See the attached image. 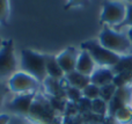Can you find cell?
<instances>
[{"instance_id":"6da1fadb","label":"cell","mask_w":132,"mask_h":124,"mask_svg":"<svg viewBox=\"0 0 132 124\" xmlns=\"http://www.w3.org/2000/svg\"><path fill=\"white\" fill-rule=\"evenodd\" d=\"M21 69L24 73L31 76L37 81H43L46 78V65L45 55H39L32 50L21 51Z\"/></svg>"},{"instance_id":"7a4b0ae2","label":"cell","mask_w":132,"mask_h":124,"mask_svg":"<svg viewBox=\"0 0 132 124\" xmlns=\"http://www.w3.org/2000/svg\"><path fill=\"white\" fill-rule=\"evenodd\" d=\"M81 49L86 50L93 58L94 63L101 66H115L121 59V56L115 52L107 50L103 48L100 43H96L95 41H87L81 44Z\"/></svg>"},{"instance_id":"3957f363","label":"cell","mask_w":132,"mask_h":124,"mask_svg":"<svg viewBox=\"0 0 132 124\" xmlns=\"http://www.w3.org/2000/svg\"><path fill=\"white\" fill-rule=\"evenodd\" d=\"M100 44L107 50L117 55L121 52H125L132 46L128 38V35L117 32L107 27L100 34Z\"/></svg>"},{"instance_id":"277c9868","label":"cell","mask_w":132,"mask_h":124,"mask_svg":"<svg viewBox=\"0 0 132 124\" xmlns=\"http://www.w3.org/2000/svg\"><path fill=\"white\" fill-rule=\"evenodd\" d=\"M126 15V6L117 1H105L101 14V22L108 24H116L123 22Z\"/></svg>"},{"instance_id":"5b68a950","label":"cell","mask_w":132,"mask_h":124,"mask_svg":"<svg viewBox=\"0 0 132 124\" xmlns=\"http://www.w3.org/2000/svg\"><path fill=\"white\" fill-rule=\"evenodd\" d=\"M38 86V81L24 72H16L9 79V89L18 94H26L29 90L35 93Z\"/></svg>"},{"instance_id":"8992f818","label":"cell","mask_w":132,"mask_h":124,"mask_svg":"<svg viewBox=\"0 0 132 124\" xmlns=\"http://www.w3.org/2000/svg\"><path fill=\"white\" fill-rule=\"evenodd\" d=\"M15 67L16 60L14 57L13 41H4L0 49V77L8 76L9 73L15 71Z\"/></svg>"},{"instance_id":"52a82bcc","label":"cell","mask_w":132,"mask_h":124,"mask_svg":"<svg viewBox=\"0 0 132 124\" xmlns=\"http://www.w3.org/2000/svg\"><path fill=\"white\" fill-rule=\"evenodd\" d=\"M78 57H79V56H78L77 50H75L74 48H67L65 51H63L58 57H56L60 69L64 72V74H67V73H71V72L75 71Z\"/></svg>"},{"instance_id":"ba28073f","label":"cell","mask_w":132,"mask_h":124,"mask_svg":"<svg viewBox=\"0 0 132 124\" xmlns=\"http://www.w3.org/2000/svg\"><path fill=\"white\" fill-rule=\"evenodd\" d=\"M35 93H26V94H20L9 103V108L14 113L20 114V115H27L29 114L31 109L32 99H34Z\"/></svg>"},{"instance_id":"9c48e42d","label":"cell","mask_w":132,"mask_h":124,"mask_svg":"<svg viewBox=\"0 0 132 124\" xmlns=\"http://www.w3.org/2000/svg\"><path fill=\"white\" fill-rule=\"evenodd\" d=\"M94 65L95 63H94L93 58L90 57V55L86 50H82L78 57L75 71L86 77H90L94 73Z\"/></svg>"},{"instance_id":"30bf717a","label":"cell","mask_w":132,"mask_h":124,"mask_svg":"<svg viewBox=\"0 0 132 124\" xmlns=\"http://www.w3.org/2000/svg\"><path fill=\"white\" fill-rule=\"evenodd\" d=\"M114 80V73L110 69H100L94 71V73L90 76V84L97 86V87H103L112 84Z\"/></svg>"},{"instance_id":"8fae6325","label":"cell","mask_w":132,"mask_h":124,"mask_svg":"<svg viewBox=\"0 0 132 124\" xmlns=\"http://www.w3.org/2000/svg\"><path fill=\"white\" fill-rule=\"evenodd\" d=\"M65 80L67 81V84L71 87L82 90L85 87H87L90 84V77H86L77 71H73L71 73L65 74Z\"/></svg>"},{"instance_id":"7c38bea8","label":"cell","mask_w":132,"mask_h":124,"mask_svg":"<svg viewBox=\"0 0 132 124\" xmlns=\"http://www.w3.org/2000/svg\"><path fill=\"white\" fill-rule=\"evenodd\" d=\"M45 65H46V73L49 74L50 78L59 80V79H62L64 77V72L60 69L56 57L45 55Z\"/></svg>"},{"instance_id":"4fadbf2b","label":"cell","mask_w":132,"mask_h":124,"mask_svg":"<svg viewBox=\"0 0 132 124\" xmlns=\"http://www.w3.org/2000/svg\"><path fill=\"white\" fill-rule=\"evenodd\" d=\"M110 70L114 73V76L122 73V72H132V55L121 57L118 63L115 66H112Z\"/></svg>"},{"instance_id":"5bb4252c","label":"cell","mask_w":132,"mask_h":124,"mask_svg":"<svg viewBox=\"0 0 132 124\" xmlns=\"http://www.w3.org/2000/svg\"><path fill=\"white\" fill-rule=\"evenodd\" d=\"M45 86L49 92L55 95L56 97H58V99H60L62 95H66V92L63 90L64 89L63 86L60 85V82L58 80H56V79H52V78H50V77L45 78Z\"/></svg>"},{"instance_id":"9a60e30c","label":"cell","mask_w":132,"mask_h":124,"mask_svg":"<svg viewBox=\"0 0 132 124\" xmlns=\"http://www.w3.org/2000/svg\"><path fill=\"white\" fill-rule=\"evenodd\" d=\"M126 107V103L121 100L119 97H117L116 95L112 96V99L108 102V116L110 117H115V115L117 114V111L121 110L122 108Z\"/></svg>"},{"instance_id":"2e32d148","label":"cell","mask_w":132,"mask_h":124,"mask_svg":"<svg viewBox=\"0 0 132 124\" xmlns=\"http://www.w3.org/2000/svg\"><path fill=\"white\" fill-rule=\"evenodd\" d=\"M129 82H132V72H122V73L115 74L112 84L116 88L125 87Z\"/></svg>"},{"instance_id":"e0dca14e","label":"cell","mask_w":132,"mask_h":124,"mask_svg":"<svg viewBox=\"0 0 132 124\" xmlns=\"http://www.w3.org/2000/svg\"><path fill=\"white\" fill-rule=\"evenodd\" d=\"M92 113H94L95 115L104 117V115L108 113V104L105 101H103L102 99H95L92 101Z\"/></svg>"},{"instance_id":"ac0fdd59","label":"cell","mask_w":132,"mask_h":124,"mask_svg":"<svg viewBox=\"0 0 132 124\" xmlns=\"http://www.w3.org/2000/svg\"><path fill=\"white\" fill-rule=\"evenodd\" d=\"M81 93H82V97H86V99L93 101V100L100 97V87L93 85V84H89L87 87H85L81 90Z\"/></svg>"},{"instance_id":"d6986e66","label":"cell","mask_w":132,"mask_h":124,"mask_svg":"<svg viewBox=\"0 0 132 124\" xmlns=\"http://www.w3.org/2000/svg\"><path fill=\"white\" fill-rule=\"evenodd\" d=\"M117 88L115 87L114 84H110V85L103 86V87L100 88V99H102L103 101L108 102L112 99V96L115 95V92H116Z\"/></svg>"},{"instance_id":"ffe728a7","label":"cell","mask_w":132,"mask_h":124,"mask_svg":"<svg viewBox=\"0 0 132 124\" xmlns=\"http://www.w3.org/2000/svg\"><path fill=\"white\" fill-rule=\"evenodd\" d=\"M115 118L124 124H129V122L132 121V109L129 108L128 106L124 107L121 110L117 111V114L115 115Z\"/></svg>"},{"instance_id":"44dd1931","label":"cell","mask_w":132,"mask_h":124,"mask_svg":"<svg viewBox=\"0 0 132 124\" xmlns=\"http://www.w3.org/2000/svg\"><path fill=\"white\" fill-rule=\"evenodd\" d=\"M115 95H116L117 97H119L121 100H123L125 103H128V102H130L132 100V88L128 87V86H125V87H119L116 89Z\"/></svg>"},{"instance_id":"7402d4cb","label":"cell","mask_w":132,"mask_h":124,"mask_svg":"<svg viewBox=\"0 0 132 124\" xmlns=\"http://www.w3.org/2000/svg\"><path fill=\"white\" fill-rule=\"evenodd\" d=\"M65 89H66V96H67L74 104H77L78 102L82 99V93H81V90L78 89V88L68 86V87L65 88Z\"/></svg>"},{"instance_id":"603a6c76","label":"cell","mask_w":132,"mask_h":124,"mask_svg":"<svg viewBox=\"0 0 132 124\" xmlns=\"http://www.w3.org/2000/svg\"><path fill=\"white\" fill-rule=\"evenodd\" d=\"M9 12V4L6 0H0V23L6 24Z\"/></svg>"},{"instance_id":"cb8c5ba5","label":"cell","mask_w":132,"mask_h":124,"mask_svg":"<svg viewBox=\"0 0 132 124\" xmlns=\"http://www.w3.org/2000/svg\"><path fill=\"white\" fill-rule=\"evenodd\" d=\"M125 26L132 27V4L126 5V15H125V19L123 20V22L119 23V24H118V26H116L115 28L119 29V28L125 27Z\"/></svg>"},{"instance_id":"d4e9b609","label":"cell","mask_w":132,"mask_h":124,"mask_svg":"<svg viewBox=\"0 0 132 124\" xmlns=\"http://www.w3.org/2000/svg\"><path fill=\"white\" fill-rule=\"evenodd\" d=\"M77 107L80 111H92V101L86 97H82L77 103Z\"/></svg>"},{"instance_id":"484cf974","label":"cell","mask_w":132,"mask_h":124,"mask_svg":"<svg viewBox=\"0 0 132 124\" xmlns=\"http://www.w3.org/2000/svg\"><path fill=\"white\" fill-rule=\"evenodd\" d=\"M7 92H8L7 87L4 85V84L0 82V108H1V106H2V102H4L5 95L7 94Z\"/></svg>"},{"instance_id":"4316f807","label":"cell","mask_w":132,"mask_h":124,"mask_svg":"<svg viewBox=\"0 0 132 124\" xmlns=\"http://www.w3.org/2000/svg\"><path fill=\"white\" fill-rule=\"evenodd\" d=\"M9 122V116L6 114H0V124H7Z\"/></svg>"},{"instance_id":"83f0119b","label":"cell","mask_w":132,"mask_h":124,"mask_svg":"<svg viewBox=\"0 0 132 124\" xmlns=\"http://www.w3.org/2000/svg\"><path fill=\"white\" fill-rule=\"evenodd\" d=\"M102 124H116V118L108 116V117L105 118L104 121H103V123H102Z\"/></svg>"},{"instance_id":"f1b7e54d","label":"cell","mask_w":132,"mask_h":124,"mask_svg":"<svg viewBox=\"0 0 132 124\" xmlns=\"http://www.w3.org/2000/svg\"><path fill=\"white\" fill-rule=\"evenodd\" d=\"M128 38L132 45V27H130V29H129V31H128Z\"/></svg>"},{"instance_id":"f546056e","label":"cell","mask_w":132,"mask_h":124,"mask_svg":"<svg viewBox=\"0 0 132 124\" xmlns=\"http://www.w3.org/2000/svg\"><path fill=\"white\" fill-rule=\"evenodd\" d=\"M1 46H2V41H1V38H0V49H1Z\"/></svg>"}]
</instances>
